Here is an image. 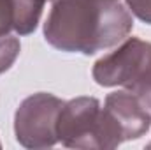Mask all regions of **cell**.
<instances>
[{"label": "cell", "mask_w": 151, "mask_h": 150, "mask_svg": "<svg viewBox=\"0 0 151 150\" xmlns=\"http://www.w3.org/2000/svg\"><path fill=\"white\" fill-rule=\"evenodd\" d=\"M132 28V14L119 0H53L44 37L60 51L93 55L125 41Z\"/></svg>", "instance_id": "6da1fadb"}, {"label": "cell", "mask_w": 151, "mask_h": 150, "mask_svg": "<svg viewBox=\"0 0 151 150\" xmlns=\"http://www.w3.org/2000/svg\"><path fill=\"white\" fill-rule=\"evenodd\" d=\"M91 74L102 87H125L151 110V42L128 37L116 51L99 58Z\"/></svg>", "instance_id": "7a4b0ae2"}, {"label": "cell", "mask_w": 151, "mask_h": 150, "mask_svg": "<svg viewBox=\"0 0 151 150\" xmlns=\"http://www.w3.org/2000/svg\"><path fill=\"white\" fill-rule=\"evenodd\" d=\"M151 113L132 92L119 90L106 97L99 118V149L111 150L128 140H137L148 133Z\"/></svg>", "instance_id": "3957f363"}, {"label": "cell", "mask_w": 151, "mask_h": 150, "mask_svg": "<svg viewBox=\"0 0 151 150\" xmlns=\"http://www.w3.org/2000/svg\"><path fill=\"white\" fill-rule=\"evenodd\" d=\"M63 103L60 97L46 92L23 99L14 115L16 140L27 149H47L56 145V124Z\"/></svg>", "instance_id": "277c9868"}, {"label": "cell", "mask_w": 151, "mask_h": 150, "mask_svg": "<svg viewBox=\"0 0 151 150\" xmlns=\"http://www.w3.org/2000/svg\"><path fill=\"white\" fill-rule=\"evenodd\" d=\"M100 103L95 97H76L63 103L58 117L56 136L70 149H99Z\"/></svg>", "instance_id": "5b68a950"}, {"label": "cell", "mask_w": 151, "mask_h": 150, "mask_svg": "<svg viewBox=\"0 0 151 150\" xmlns=\"http://www.w3.org/2000/svg\"><path fill=\"white\" fill-rule=\"evenodd\" d=\"M47 0H11L12 4V30L19 36H28L37 28L42 9Z\"/></svg>", "instance_id": "8992f818"}, {"label": "cell", "mask_w": 151, "mask_h": 150, "mask_svg": "<svg viewBox=\"0 0 151 150\" xmlns=\"http://www.w3.org/2000/svg\"><path fill=\"white\" fill-rule=\"evenodd\" d=\"M21 50L19 39L11 36V34H4L0 36V74L5 73L18 58Z\"/></svg>", "instance_id": "52a82bcc"}, {"label": "cell", "mask_w": 151, "mask_h": 150, "mask_svg": "<svg viewBox=\"0 0 151 150\" xmlns=\"http://www.w3.org/2000/svg\"><path fill=\"white\" fill-rule=\"evenodd\" d=\"M127 5L141 21L151 25V0H127Z\"/></svg>", "instance_id": "ba28073f"}, {"label": "cell", "mask_w": 151, "mask_h": 150, "mask_svg": "<svg viewBox=\"0 0 151 150\" xmlns=\"http://www.w3.org/2000/svg\"><path fill=\"white\" fill-rule=\"evenodd\" d=\"M12 28V4L11 0H0V36L9 34Z\"/></svg>", "instance_id": "9c48e42d"}, {"label": "cell", "mask_w": 151, "mask_h": 150, "mask_svg": "<svg viewBox=\"0 0 151 150\" xmlns=\"http://www.w3.org/2000/svg\"><path fill=\"white\" fill-rule=\"evenodd\" d=\"M97 2H118V0H97Z\"/></svg>", "instance_id": "30bf717a"}, {"label": "cell", "mask_w": 151, "mask_h": 150, "mask_svg": "<svg viewBox=\"0 0 151 150\" xmlns=\"http://www.w3.org/2000/svg\"><path fill=\"white\" fill-rule=\"evenodd\" d=\"M0 147H2V145H0Z\"/></svg>", "instance_id": "8fae6325"}]
</instances>
